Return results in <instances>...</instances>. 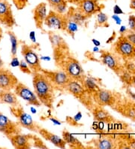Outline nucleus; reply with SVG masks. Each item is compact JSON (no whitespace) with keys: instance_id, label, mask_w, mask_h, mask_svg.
Returning <instances> with one entry per match:
<instances>
[{"instance_id":"obj_1","label":"nucleus","mask_w":135,"mask_h":149,"mask_svg":"<svg viewBox=\"0 0 135 149\" xmlns=\"http://www.w3.org/2000/svg\"><path fill=\"white\" fill-rule=\"evenodd\" d=\"M48 36L53 48V55L55 65L65 72L71 80L83 83L87 74L83 68L72 53L69 45L60 36L53 31H48Z\"/></svg>"},{"instance_id":"obj_2","label":"nucleus","mask_w":135,"mask_h":149,"mask_svg":"<svg viewBox=\"0 0 135 149\" xmlns=\"http://www.w3.org/2000/svg\"><path fill=\"white\" fill-rule=\"evenodd\" d=\"M32 75L35 93L42 105L50 109H53V103L56 99V90L51 82L41 72L33 73Z\"/></svg>"},{"instance_id":"obj_3","label":"nucleus","mask_w":135,"mask_h":149,"mask_svg":"<svg viewBox=\"0 0 135 149\" xmlns=\"http://www.w3.org/2000/svg\"><path fill=\"white\" fill-rule=\"evenodd\" d=\"M63 92L69 93L78 99V101L83 104L89 111H91L96 106V104L94 102L92 96L84 89L82 84L77 81L70 80L64 88Z\"/></svg>"},{"instance_id":"obj_4","label":"nucleus","mask_w":135,"mask_h":149,"mask_svg":"<svg viewBox=\"0 0 135 149\" xmlns=\"http://www.w3.org/2000/svg\"><path fill=\"white\" fill-rule=\"evenodd\" d=\"M9 110L11 115L17 118V121L22 128H25L28 130L38 133L41 125L33 120L31 115L26 112L20 104L17 106H10Z\"/></svg>"},{"instance_id":"obj_5","label":"nucleus","mask_w":135,"mask_h":149,"mask_svg":"<svg viewBox=\"0 0 135 149\" xmlns=\"http://www.w3.org/2000/svg\"><path fill=\"white\" fill-rule=\"evenodd\" d=\"M113 52L125 60L135 61V45L127 39L124 35H120L112 46Z\"/></svg>"},{"instance_id":"obj_6","label":"nucleus","mask_w":135,"mask_h":149,"mask_svg":"<svg viewBox=\"0 0 135 149\" xmlns=\"http://www.w3.org/2000/svg\"><path fill=\"white\" fill-rule=\"evenodd\" d=\"M111 109L125 118L135 122V100L119 93L116 102Z\"/></svg>"},{"instance_id":"obj_7","label":"nucleus","mask_w":135,"mask_h":149,"mask_svg":"<svg viewBox=\"0 0 135 149\" xmlns=\"http://www.w3.org/2000/svg\"><path fill=\"white\" fill-rule=\"evenodd\" d=\"M99 52L101 53L100 61L111 69L112 71H114L118 76L125 69L124 66V61L114 52L106 50H101Z\"/></svg>"},{"instance_id":"obj_8","label":"nucleus","mask_w":135,"mask_h":149,"mask_svg":"<svg viewBox=\"0 0 135 149\" xmlns=\"http://www.w3.org/2000/svg\"><path fill=\"white\" fill-rule=\"evenodd\" d=\"M41 72L43 73L48 78L56 91H64L65 87L71 80L68 75L61 70L52 71L49 69H44L42 68Z\"/></svg>"},{"instance_id":"obj_9","label":"nucleus","mask_w":135,"mask_h":149,"mask_svg":"<svg viewBox=\"0 0 135 149\" xmlns=\"http://www.w3.org/2000/svg\"><path fill=\"white\" fill-rule=\"evenodd\" d=\"M119 93L116 91H112L110 90L101 88L96 91L92 95L94 102L98 106H101L103 107L109 106L112 108L116 102L117 97Z\"/></svg>"},{"instance_id":"obj_10","label":"nucleus","mask_w":135,"mask_h":149,"mask_svg":"<svg viewBox=\"0 0 135 149\" xmlns=\"http://www.w3.org/2000/svg\"><path fill=\"white\" fill-rule=\"evenodd\" d=\"M21 54L33 73L41 72L42 67L39 56L30 46L26 43H23L21 45Z\"/></svg>"},{"instance_id":"obj_11","label":"nucleus","mask_w":135,"mask_h":149,"mask_svg":"<svg viewBox=\"0 0 135 149\" xmlns=\"http://www.w3.org/2000/svg\"><path fill=\"white\" fill-rule=\"evenodd\" d=\"M67 24L68 17L66 14H60L53 10L49 11L44 20V24L49 29H60L62 31H65Z\"/></svg>"},{"instance_id":"obj_12","label":"nucleus","mask_w":135,"mask_h":149,"mask_svg":"<svg viewBox=\"0 0 135 149\" xmlns=\"http://www.w3.org/2000/svg\"><path fill=\"white\" fill-rule=\"evenodd\" d=\"M76 8L87 18L91 17L105 8V6L100 4L98 0H80Z\"/></svg>"},{"instance_id":"obj_13","label":"nucleus","mask_w":135,"mask_h":149,"mask_svg":"<svg viewBox=\"0 0 135 149\" xmlns=\"http://www.w3.org/2000/svg\"><path fill=\"white\" fill-rule=\"evenodd\" d=\"M14 91L17 96L26 101L30 106H37V107L42 106V103L38 99L35 93L31 91L29 87H27L26 84H23L22 82H18V84L14 89Z\"/></svg>"},{"instance_id":"obj_14","label":"nucleus","mask_w":135,"mask_h":149,"mask_svg":"<svg viewBox=\"0 0 135 149\" xmlns=\"http://www.w3.org/2000/svg\"><path fill=\"white\" fill-rule=\"evenodd\" d=\"M22 129L17 121L11 120L0 111V133L8 137L11 135L22 133Z\"/></svg>"},{"instance_id":"obj_15","label":"nucleus","mask_w":135,"mask_h":149,"mask_svg":"<svg viewBox=\"0 0 135 149\" xmlns=\"http://www.w3.org/2000/svg\"><path fill=\"white\" fill-rule=\"evenodd\" d=\"M87 144L92 148L99 149H112L118 148L116 136H113L110 134H101L98 138L90 140Z\"/></svg>"},{"instance_id":"obj_16","label":"nucleus","mask_w":135,"mask_h":149,"mask_svg":"<svg viewBox=\"0 0 135 149\" xmlns=\"http://www.w3.org/2000/svg\"><path fill=\"white\" fill-rule=\"evenodd\" d=\"M0 24L8 28H12L16 24L11 6L7 0L0 1Z\"/></svg>"},{"instance_id":"obj_17","label":"nucleus","mask_w":135,"mask_h":149,"mask_svg":"<svg viewBox=\"0 0 135 149\" xmlns=\"http://www.w3.org/2000/svg\"><path fill=\"white\" fill-rule=\"evenodd\" d=\"M19 80L11 70L0 68V90L12 91L15 89Z\"/></svg>"},{"instance_id":"obj_18","label":"nucleus","mask_w":135,"mask_h":149,"mask_svg":"<svg viewBox=\"0 0 135 149\" xmlns=\"http://www.w3.org/2000/svg\"><path fill=\"white\" fill-rule=\"evenodd\" d=\"M11 145L17 149H29L33 147V134H14L7 137Z\"/></svg>"},{"instance_id":"obj_19","label":"nucleus","mask_w":135,"mask_h":149,"mask_svg":"<svg viewBox=\"0 0 135 149\" xmlns=\"http://www.w3.org/2000/svg\"><path fill=\"white\" fill-rule=\"evenodd\" d=\"M33 19L37 29H41L44 33H47L44 29L43 26L44 24V20L47 16V4L44 2H41L34 8L33 10Z\"/></svg>"},{"instance_id":"obj_20","label":"nucleus","mask_w":135,"mask_h":149,"mask_svg":"<svg viewBox=\"0 0 135 149\" xmlns=\"http://www.w3.org/2000/svg\"><path fill=\"white\" fill-rule=\"evenodd\" d=\"M91 112H92V115L93 116L94 120L97 122L105 123V124H114V122L117 120L103 106L96 105V106L93 108Z\"/></svg>"},{"instance_id":"obj_21","label":"nucleus","mask_w":135,"mask_h":149,"mask_svg":"<svg viewBox=\"0 0 135 149\" xmlns=\"http://www.w3.org/2000/svg\"><path fill=\"white\" fill-rule=\"evenodd\" d=\"M38 133L46 141L50 142L54 146H56L59 148H65L66 147V142L63 140L62 138H60L57 135L54 134L53 133L49 131L46 128L42 127V126L38 130Z\"/></svg>"},{"instance_id":"obj_22","label":"nucleus","mask_w":135,"mask_h":149,"mask_svg":"<svg viewBox=\"0 0 135 149\" xmlns=\"http://www.w3.org/2000/svg\"><path fill=\"white\" fill-rule=\"evenodd\" d=\"M82 85L84 89L89 93L91 96L96 91L101 88L102 82L100 78H92V77H87L82 83Z\"/></svg>"},{"instance_id":"obj_23","label":"nucleus","mask_w":135,"mask_h":149,"mask_svg":"<svg viewBox=\"0 0 135 149\" xmlns=\"http://www.w3.org/2000/svg\"><path fill=\"white\" fill-rule=\"evenodd\" d=\"M0 104H6L10 106H17L20 102L17 98V96L11 91L0 90Z\"/></svg>"},{"instance_id":"obj_24","label":"nucleus","mask_w":135,"mask_h":149,"mask_svg":"<svg viewBox=\"0 0 135 149\" xmlns=\"http://www.w3.org/2000/svg\"><path fill=\"white\" fill-rule=\"evenodd\" d=\"M62 137L63 140L66 142V145H68L71 148L82 149L87 148L85 146H83V144L77 137L74 136L70 132L66 130H64L62 131Z\"/></svg>"},{"instance_id":"obj_25","label":"nucleus","mask_w":135,"mask_h":149,"mask_svg":"<svg viewBox=\"0 0 135 149\" xmlns=\"http://www.w3.org/2000/svg\"><path fill=\"white\" fill-rule=\"evenodd\" d=\"M51 10L60 14H65L68 10V3L65 0H47Z\"/></svg>"},{"instance_id":"obj_26","label":"nucleus","mask_w":135,"mask_h":149,"mask_svg":"<svg viewBox=\"0 0 135 149\" xmlns=\"http://www.w3.org/2000/svg\"><path fill=\"white\" fill-rule=\"evenodd\" d=\"M6 33L9 36L10 42H11V57H15V56H17L18 45H19V40H18V38L17 37L15 33L11 29L7 30Z\"/></svg>"},{"instance_id":"obj_27","label":"nucleus","mask_w":135,"mask_h":149,"mask_svg":"<svg viewBox=\"0 0 135 149\" xmlns=\"http://www.w3.org/2000/svg\"><path fill=\"white\" fill-rule=\"evenodd\" d=\"M108 15L105 14L102 11H100L96 14V22L95 24V28H107L110 26V24H108Z\"/></svg>"},{"instance_id":"obj_28","label":"nucleus","mask_w":135,"mask_h":149,"mask_svg":"<svg viewBox=\"0 0 135 149\" xmlns=\"http://www.w3.org/2000/svg\"><path fill=\"white\" fill-rule=\"evenodd\" d=\"M132 75L133 74L128 72L125 69L119 75V79H120L121 81L123 82L125 87H132Z\"/></svg>"},{"instance_id":"obj_29","label":"nucleus","mask_w":135,"mask_h":149,"mask_svg":"<svg viewBox=\"0 0 135 149\" xmlns=\"http://www.w3.org/2000/svg\"><path fill=\"white\" fill-rule=\"evenodd\" d=\"M78 24H76L75 22L72 21L68 19V24H67L66 29H65V32H66L71 37H72V38L74 39V36H75V33L78 30Z\"/></svg>"},{"instance_id":"obj_30","label":"nucleus","mask_w":135,"mask_h":149,"mask_svg":"<svg viewBox=\"0 0 135 149\" xmlns=\"http://www.w3.org/2000/svg\"><path fill=\"white\" fill-rule=\"evenodd\" d=\"M33 147L36 148H47V146L45 145L42 139L35 135H33Z\"/></svg>"},{"instance_id":"obj_31","label":"nucleus","mask_w":135,"mask_h":149,"mask_svg":"<svg viewBox=\"0 0 135 149\" xmlns=\"http://www.w3.org/2000/svg\"><path fill=\"white\" fill-rule=\"evenodd\" d=\"M124 66L125 70L132 74H135V63L132 60H125Z\"/></svg>"},{"instance_id":"obj_32","label":"nucleus","mask_w":135,"mask_h":149,"mask_svg":"<svg viewBox=\"0 0 135 149\" xmlns=\"http://www.w3.org/2000/svg\"><path fill=\"white\" fill-rule=\"evenodd\" d=\"M18 67H19L20 70L23 73H25V74H33V72L31 71L30 68L29 67L28 64L26 63V61L24 60H22L21 61H20V65H19Z\"/></svg>"},{"instance_id":"obj_33","label":"nucleus","mask_w":135,"mask_h":149,"mask_svg":"<svg viewBox=\"0 0 135 149\" xmlns=\"http://www.w3.org/2000/svg\"><path fill=\"white\" fill-rule=\"evenodd\" d=\"M124 138L130 148H135V137L129 134H125Z\"/></svg>"},{"instance_id":"obj_34","label":"nucleus","mask_w":135,"mask_h":149,"mask_svg":"<svg viewBox=\"0 0 135 149\" xmlns=\"http://www.w3.org/2000/svg\"><path fill=\"white\" fill-rule=\"evenodd\" d=\"M65 122L67 124H69L71 127H83V124H80L79 122H77L74 118L71 116H67L66 119H65Z\"/></svg>"},{"instance_id":"obj_35","label":"nucleus","mask_w":135,"mask_h":149,"mask_svg":"<svg viewBox=\"0 0 135 149\" xmlns=\"http://www.w3.org/2000/svg\"><path fill=\"white\" fill-rule=\"evenodd\" d=\"M124 36L130 42H132L135 45V32L132 31L131 29H128L127 32L124 34Z\"/></svg>"},{"instance_id":"obj_36","label":"nucleus","mask_w":135,"mask_h":149,"mask_svg":"<svg viewBox=\"0 0 135 149\" xmlns=\"http://www.w3.org/2000/svg\"><path fill=\"white\" fill-rule=\"evenodd\" d=\"M18 10H21L26 6L28 0H12Z\"/></svg>"},{"instance_id":"obj_37","label":"nucleus","mask_w":135,"mask_h":149,"mask_svg":"<svg viewBox=\"0 0 135 149\" xmlns=\"http://www.w3.org/2000/svg\"><path fill=\"white\" fill-rule=\"evenodd\" d=\"M128 25L130 29L135 32V15H130L128 17Z\"/></svg>"},{"instance_id":"obj_38","label":"nucleus","mask_w":135,"mask_h":149,"mask_svg":"<svg viewBox=\"0 0 135 149\" xmlns=\"http://www.w3.org/2000/svg\"><path fill=\"white\" fill-rule=\"evenodd\" d=\"M113 11H114V15H124L125 14L124 11L122 10V8H121L118 5H116V6H114V8H113Z\"/></svg>"},{"instance_id":"obj_39","label":"nucleus","mask_w":135,"mask_h":149,"mask_svg":"<svg viewBox=\"0 0 135 149\" xmlns=\"http://www.w3.org/2000/svg\"><path fill=\"white\" fill-rule=\"evenodd\" d=\"M125 92L128 97H129L130 99H132V100H135V94L132 91L131 87H126Z\"/></svg>"},{"instance_id":"obj_40","label":"nucleus","mask_w":135,"mask_h":149,"mask_svg":"<svg viewBox=\"0 0 135 149\" xmlns=\"http://www.w3.org/2000/svg\"><path fill=\"white\" fill-rule=\"evenodd\" d=\"M20 65V61L18 60V58L17 56L15 57H11V65L13 67H17V66H19Z\"/></svg>"},{"instance_id":"obj_41","label":"nucleus","mask_w":135,"mask_h":149,"mask_svg":"<svg viewBox=\"0 0 135 149\" xmlns=\"http://www.w3.org/2000/svg\"><path fill=\"white\" fill-rule=\"evenodd\" d=\"M46 119H48V120H51V121H52L54 124H56V125H61V124H62V122L60 121V120H58L57 119L54 118L53 117L51 116V115H50V116L46 117Z\"/></svg>"},{"instance_id":"obj_42","label":"nucleus","mask_w":135,"mask_h":149,"mask_svg":"<svg viewBox=\"0 0 135 149\" xmlns=\"http://www.w3.org/2000/svg\"><path fill=\"white\" fill-rule=\"evenodd\" d=\"M116 37V31H114V32H113V33H112L111 36H110V38H108V40L107 41L106 43L107 44H111V43H113V42H114V41L115 40Z\"/></svg>"},{"instance_id":"obj_43","label":"nucleus","mask_w":135,"mask_h":149,"mask_svg":"<svg viewBox=\"0 0 135 149\" xmlns=\"http://www.w3.org/2000/svg\"><path fill=\"white\" fill-rule=\"evenodd\" d=\"M113 19H114V20H115L116 22V24H118V25H120L121 23H122V20H121V18L119 17V16H117L116 15H113Z\"/></svg>"},{"instance_id":"obj_44","label":"nucleus","mask_w":135,"mask_h":149,"mask_svg":"<svg viewBox=\"0 0 135 149\" xmlns=\"http://www.w3.org/2000/svg\"><path fill=\"white\" fill-rule=\"evenodd\" d=\"M67 3L72 4V5H74V6H77L78 2L80 1V0H65Z\"/></svg>"},{"instance_id":"obj_45","label":"nucleus","mask_w":135,"mask_h":149,"mask_svg":"<svg viewBox=\"0 0 135 149\" xmlns=\"http://www.w3.org/2000/svg\"><path fill=\"white\" fill-rule=\"evenodd\" d=\"M127 30H128V29H126V27L125 26H121V28H120V29H119V34H120V35H124L125 33L127 32Z\"/></svg>"},{"instance_id":"obj_46","label":"nucleus","mask_w":135,"mask_h":149,"mask_svg":"<svg viewBox=\"0 0 135 149\" xmlns=\"http://www.w3.org/2000/svg\"><path fill=\"white\" fill-rule=\"evenodd\" d=\"M130 8L135 11V0H130Z\"/></svg>"},{"instance_id":"obj_47","label":"nucleus","mask_w":135,"mask_h":149,"mask_svg":"<svg viewBox=\"0 0 135 149\" xmlns=\"http://www.w3.org/2000/svg\"><path fill=\"white\" fill-rule=\"evenodd\" d=\"M35 32H31L30 35H29V38L33 42H35Z\"/></svg>"},{"instance_id":"obj_48","label":"nucleus","mask_w":135,"mask_h":149,"mask_svg":"<svg viewBox=\"0 0 135 149\" xmlns=\"http://www.w3.org/2000/svg\"><path fill=\"white\" fill-rule=\"evenodd\" d=\"M92 42L96 47H98V46L101 45V42H99V41L96 40V39H92Z\"/></svg>"},{"instance_id":"obj_49","label":"nucleus","mask_w":135,"mask_h":149,"mask_svg":"<svg viewBox=\"0 0 135 149\" xmlns=\"http://www.w3.org/2000/svg\"><path fill=\"white\" fill-rule=\"evenodd\" d=\"M132 87L135 88V74L132 75Z\"/></svg>"},{"instance_id":"obj_50","label":"nucleus","mask_w":135,"mask_h":149,"mask_svg":"<svg viewBox=\"0 0 135 149\" xmlns=\"http://www.w3.org/2000/svg\"><path fill=\"white\" fill-rule=\"evenodd\" d=\"M3 61H2V57H1V55H0V68H2L3 67Z\"/></svg>"},{"instance_id":"obj_51","label":"nucleus","mask_w":135,"mask_h":149,"mask_svg":"<svg viewBox=\"0 0 135 149\" xmlns=\"http://www.w3.org/2000/svg\"><path fill=\"white\" fill-rule=\"evenodd\" d=\"M2 34H3V31H2V28L0 27V42H1L2 38Z\"/></svg>"},{"instance_id":"obj_52","label":"nucleus","mask_w":135,"mask_h":149,"mask_svg":"<svg viewBox=\"0 0 135 149\" xmlns=\"http://www.w3.org/2000/svg\"><path fill=\"white\" fill-rule=\"evenodd\" d=\"M31 111H33V113H34V114H35V113H36V110L34 109V108H33V107L31 108Z\"/></svg>"},{"instance_id":"obj_53","label":"nucleus","mask_w":135,"mask_h":149,"mask_svg":"<svg viewBox=\"0 0 135 149\" xmlns=\"http://www.w3.org/2000/svg\"><path fill=\"white\" fill-rule=\"evenodd\" d=\"M93 51H99V50H98V48H97V47H96V48H94Z\"/></svg>"},{"instance_id":"obj_54","label":"nucleus","mask_w":135,"mask_h":149,"mask_svg":"<svg viewBox=\"0 0 135 149\" xmlns=\"http://www.w3.org/2000/svg\"><path fill=\"white\" fill-rule=\"evenodd\" d=\"M0 1H1V0H0Z\"/></svg>"}]
</instances>
